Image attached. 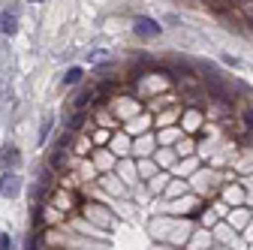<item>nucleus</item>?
I'll use <instances>...</instances> for the list:
<instances>
[{
    "instance_id": "nucleus-1",
    "label": "nucleus",
    "mask_w": 253,
    "mask_h": 250,
    "mask_svg": "<svg viewBox=\"0 0 253 250\" xmlns=\"http://www.w3.org/2000/svg\"><path fill=\"white\" fill-rule=\"evenodd\" d=\"M133 30H136V37H142V40H154V37H160L163 24L157 21V18H151V15H136Z\"/></svg>"
},
{
    "instance_id": "nucleus-4",
    "label": "nucleus",
    "mask_w": 253,
    "mask_h": 250,
    "mask_svg": "<svg viewBox=\"0 0 253 250\" xmlns=\"http://www.w3.org/2000/svg\"><path fill=\"white\" fill-rule=\"evenodd\" d=\"M21 193V178L15 172H6L3 178H0V196H6V199H15Z\"/></svg>"
},
{
    "instance_id": "nucleus-3",
    "label": "nucleus",
    "mask_w": 253,
    "mask_h": 250,
    "mask_svg": "<svg viewBox=\"0 0 253 250\" xmlns=\"http://www.w3.org/2000/svg\"><path fill=\"white\" fill-rule=\"evenodd\" d=\"M0 34H3V37H15L18 34V9L12 3L0 12Z\"/></svg>"
},
{
    "instance_id": "nucleus-9",
    "label": "nucleus",
    "mask_w": 253,
    "mask_h": 250,
    "mask_svg": "<svg viewBox=\"0 0 253 250\" xmlns=\"http://www.w3.org/2000/svg\"><path fill=\"white\" fill-rule=\"evenodd\" d=\"M51 121H54V118H45L42 130H40V142H45V136H48V130H51Z\"/></svg>"
},
{
    "instance_id": "nucleus-5",
    "label": "nucleus",
    "mask_w": 253,
    "mask_h": 250,
    "mask_svg": "<svg viewBox=\"0 0 253 250\" xmlns=\"http://www.w3.org/2000/svg\"><path fill=\"white\" fill-rule=\"evenodd\" d=\"M21 163V151L15 145H6V148H0V166L3 169H15Z\"/></svg>"
},
{
    "instance_id": "nucleus-8",
    "label": "nucleus",
    "mask_w": 253,
    "mask_h": 250,
    "mask_svg": "<svg viewBox=\"0 0 253 250\" xmlns=\"http://www.w3.org/2000/svg\"><path fill=\"white\" fill-rule=\"evenodd\" d=\"M0 250H15V247H12V235H6V232L0 235Z\"/></svg>"
},
{
    "instance_id": "nucleus-2",
    "label": "nucleus",
    "mask_w": 253,
    "mask_h": 250,
    "mask_svg": "<svg viewBox=\"0 0 253 250\" xmlns=\"http://www.w3.org/2000/svg\"><path fill=\"white\" fill-rule=\"evenodd\" d=\"M208 90L214 93V97H217L220 103H229V100H232V93H229V84H226L223 79L217 76V70H214V67H208Z\"/></svg>"
},
{
    "instance_id": "nucleus-10",
    "label": "nucleus",
    "mask_w": 253,
    "mask_h": 250,
    "mask_svg": "<svg viewBox=\"0 0 253 250\" xmlns=\"http://www.w3.org/2000/svg\"><path fill=\"white\" fill-rule=\"evenodd\" d=\"M244 124H247V127L253 130V109H247V112H244Z\"/></svg>"
},
{
    "instance_id": "nucleus-12",
    "label": "nucleus",
    "mask_w": 253,
    "mask_h": 250,
    "mask_svg": "<svg viewBox=\"0 0 253 250\" xmlns=\"http://www.w3.org/2000/svg\"><path fill=\"white\" fill-rule=\"evenodd\" d=\"M250 24H253V18H250Z\"/></svg>"
},
{
    "instance_id": "nucleus-11",
    "label": "nucleus",
    "mask_w": 253,
    "mask_h": 250,
    "mask_svg": "<svg viewBox=\"0 0 253 250\" xmlns=\"http://www.w3.org/2000/svg\"><path fill=\"white\" fill-rule=\"evenodd\" d=\"M30 3H42V0H30Z\"/></svg>"
},
{
    "instance_id": "nucleus-6",
    "label": "nucleus",
    "mask_w": 253,
    "mask_h": 250,
    "mask_svg": "<svg viewBox=\"0 0 253 250\" xmlns=\"http://www.w3.org/2000/svg\"><path fill=\"white\" fill-rule=\"evenodd\" d=\"M82 76H84V70H82V67H70V70H67V76H63V84H79V82H82Z\"/></svg>"
},
{
    "instance_id": "nucleus-7",
    "label": "nucleus",
    "mask_w": 253,
    "mask_h": 250,
    "mask_svg": "<svg viewBox=\"0 0 253 250\" xmlns=\"http://www.w3.org/2000/svg\"><path fill=\"white\" fill-rule=\"evenodd\" d=\"M82 124H84V112L79 109V112L67 121V130H70V133H76V130H82Z\"/></svg>"
}]
</instances>
